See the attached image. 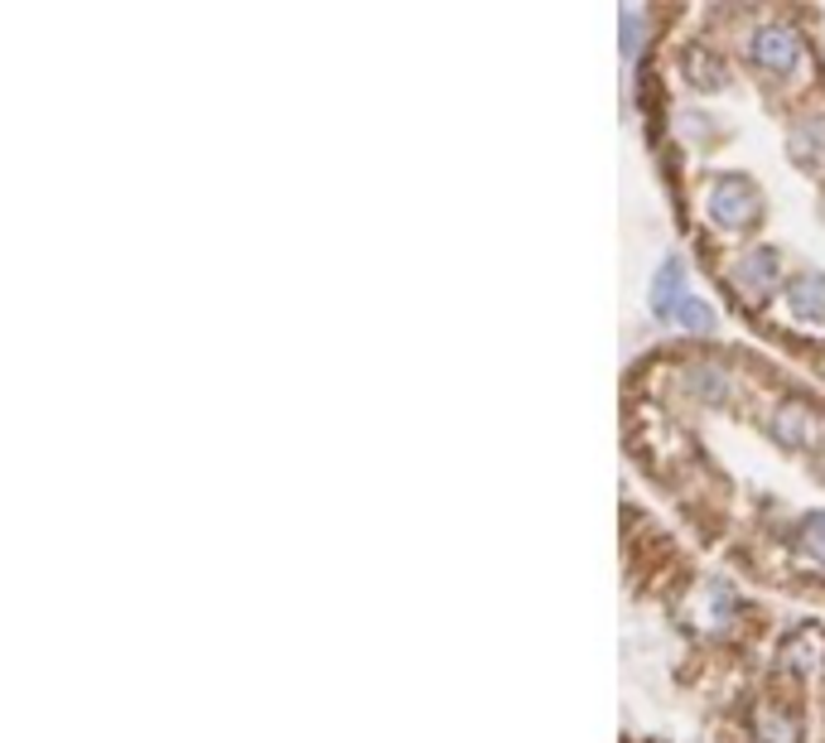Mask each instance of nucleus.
<instances>
[{"mask_svg": "<svg viewBox=\"0 0 825 743\" xmlns=\"http://www.w3.org/2000/svg\"><path fill=\"white\" fill-rule=\"evenodd\" d=\"M710 213L720 217L724 227H744L758 217V193L754 184H744V179H720L710 193Z\"/></svg>", "mask_w": 825, "mask_h": 743, "instance_id": "obj_1", "label": "nucleus"}, {"mask_svg": "<svg viewBox=\"0 0 825 743\" xmlns=\"http://www.w3.org/2000/svg\"><path fill=\"white\" fill-rule=\"evenodd\" d=\"M754 58H758V68H768V72H792L796 58H802V44H796L792 30L768 24V30L754 34Z\"/></svg>", "mask_w": 825, "mask_h": 743, "instance_id": "obj_2", "label": "nucleus"}, {"mask_svg": "<svg viewBox=\"0 0 825 743\" xmlns=\"http://www.w3.org/2000/svg\"><path fill=\"white\" fill-rule=\"evenodd\" d=\"M681 261H666L662 271H657V285H652V309H657V319H671L676 309H681Z\"/></svg>", "mask_w": 825, "mask_h": 743, "instance_id": "obj_3", "label": "nucleus"}, {"mask_svg": "<svg viewBox=\"0 0 825 743\" xmlns=\"http://www.w3.org/2000/svg\"><path fill=\"white\" fill-rule=\"evenodd\" d=\"M787 304H792L796 314H825V275H802L792 290H787Z\"/></svg>", "mask_w": 825, "mask_h": 743, "instance_id": "obj_4", "label": "nucleus"}, {"mask_svg": "<svg viewBox=\"0 0 825 743\" xmlns=\"http://www.w3.org/2000/svg\"><path fill=\"white\" fill-rule=\"evenodd\" d=\"M772 275H778V256L772 251H748L744 261H738V280H744L748 290H762Z\"/></svg>", "mask_w": 825, "mask_h": 743, "instance_id": "obj_5", "label": "nucleus"}, {"mask_svg": "<svg viewBox=\"0 0 825 743\" xmlns=\"http://www.w3.org/2000/svg\"><path fill=\"white\" fill-rule=\"evenodd\" d=\"M681 324H686V328H700V334H710V328H714V314H710V304H700V300H686V304H681Z\"/></svg>", "mask_w": 825, "mask_h": 743, "instance_id": "obj_6", "label": "nucleus"}, {"mask_svg": "<svg viewBox=\"0 0 825 743\" xmlns=\"http://www.w3.org/2000/svg\"><path fill=\"white\" fill-rule=\"evenodd\" d=\"M802 536H806V551H811V555H816L821 565H825V511H816V517L806 521Z\"/></svg>", "mask_w": 825, "mask_h": 743, "instance_id": "obj_7", "label": "nucleus"}, {"mask_svg": "<svg viewBox=\"0 0 825 743\" xmlns=\"http://www.w3.org/2000/svg\"><path fill=\"white\" fill-rule=\"evenodd\" d=\"M762 729H768V743H787V724L782 720H768V714H762Z\"/></svg>", "mask_w": 825, "mask_h": 743, "instance_id": "obj_8", "label": "nucleus"}]
</instances>
